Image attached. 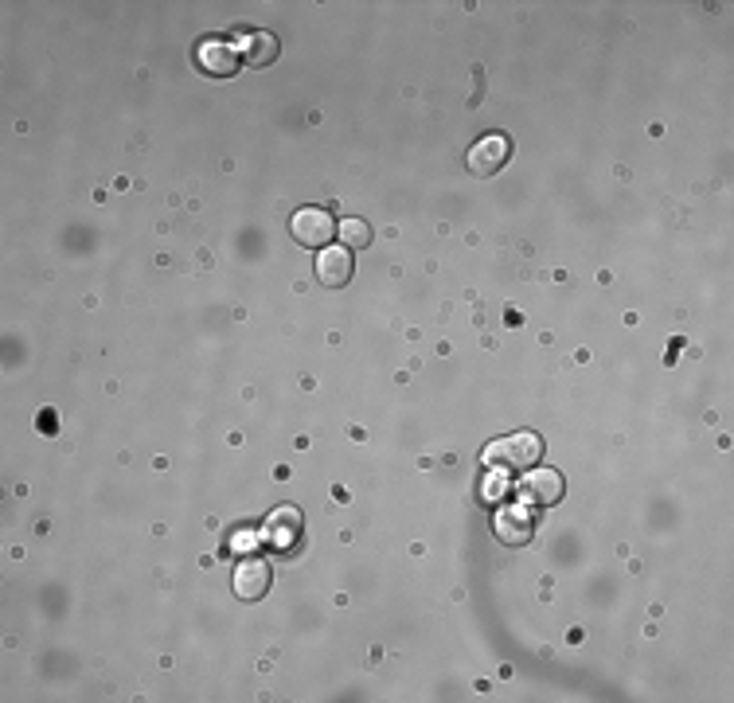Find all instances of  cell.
<instances>
[{"mask_svg":"<svg viewBox=\"0 0 734 703\" xmlns=\"http://www.w3.org/2000/svg\"><path fill=\"white\" fill-rule=\"evenodd\" d=\"M289 231H293V239H297L301 247L325 250L328 243H332V235H336V219H332L328 207H301V211L289 219Z\"/></svg>","mask_w":734,"mask_h":703,"instance_id":"1","label":"cell"},{"mask_svg":"<svg viewBox=\"0 0 734 703\" xmlns=\"http://www.w3.org/2000/svg\"><path fill=\"white\" fill-rule=\"evenodd\" d=\"M543 454V442L535 434H512V438H500L485 450L489 465H508V469H528Z\"/></svg>","mask_w":734,"mask_h":703,"instance_id":"2","label":"cell"},{"mask_svg":"<svg viewBox=\"0 0 734 703\" xmlns=\"http://www.w3.org/2000/svg\"><path fill=\"white\" fill-rule=\"evenodd\" d=\"M508 153H512V141H508L504 133H489V137H481V141L469 149V172H473V176H492L496 168H504Z\"/></svg>","mask_w":734,"mask_h":703,"instance_id":"3","label":"cell"},{"mask_svg":"<svg viewBox=\"0 0 734 703\" xmlns=\"http://www.w3.org/2000/svg\"><path fill=\"white\" fill-rule=\"evenodd\" d=\"M520 497L524 504H535V508H547V504H555V500L563 497V477L555 473V469H535L524 477V485H520Z\"/></svg>","mask_w":734,"mask_h":703,"instance_id":"4","label":"cell"},{"mask_svg":"<svg viewBox=\"0 0 734 703\" xmlns=\"http://www.w3.org/2000/svg\"><path fill=\"white\" fill-rule=\"evenodd\" d=\"M317 278L328 290H340L352 282V254L348 247H325L317 254Z\"/></svg>","mask_w":734,"mask_h":703,"instance_id":"5","label":"cell"},{"mask_svg":"<svg viewBox=\"0 0 734 703\" xmlns=\"http://www.w3.org/2000/svg\"><path fill=\"white\" fill-rule=\"evenodd\" d=\"M266 590H270V567L262 559H243L235 571V594L243 602H258L266 598Z\"/></svg>","mask_w":734,"mask_h":703,"instance_id":"6","label":"cell"},{"mask_svg":"<svg viewBox=\"0 0 734 703\" xmlns=\"http://www.w3.org/2000/svg\"><path fill=\"white\" fill-rule=\"evenodd\" d=\"M200 67L211 75H235L239 71V47H231L227 40H204L196 51Z\"/></svg>","mask_w":734,"mask_h":703,"instance_id":"7","label":"cell"},{"mask_svg":"<svg viewBox=\"0 0 734 703\" xmlns=\"http://www.w3.org/2000/svg\"><path fill=\"white\" fill-rule=\"evenodd\" d=\"M301 536V516H297V508H278L274 516H270V524H266V543H274L278 551H289L293 543Z\"/></svg>","mask_w":734,"mask_h":703,"instance_id":"8","label":"cell"},{"mask_svg":"<svg viewBox=\"0 0 734 703\" xmlns=\"http://www.w3.org/2000/svg\"><path fill=\"white\" fill-rule=\"evenodd\" d=\"M274 55H278V40L270 32H246L239 43V59L246 67H266V63H274Z\"/></svg>","mask_w":734,"mask_h":703,"instance_id":"9","label":"cell"},{"mask_svg":"<svg viewBox=\"0 0 734 703\" xmlns=\"http://www.w3.org/2000/svg\"><path fill=\"white\" fill-rule=\"evenodd\" d=\"M496 532H500V539L504 543H524L528 539V516L524 512H512V508H504L500 516H496Z\"/></svg>","mask_w":734,"mask_h":703,"instance_id":"10","label":"cell"},{"mask_svg":"<svg viewBox=\"0 0 734 703\" xmlns=\"http://www.w3.org/2000/svg\"><path fill=\"white\" fill-rule=\"evenodd\" d=\"M336 235L344 239V247H367L371 243V227L364 219H340L336 223Z\"/></svg>","mask_w":734,"mask_h":703,"instance_id":"11","label":"cell"},{"mask_svg":"<svg viewBox=\"0 0 734 703\" xmlns=\"http://www.w3.org/2000/svg\"><path fill=\"white\" fill-rule=\"evenodd\" d=\"M235 551H246V547H254V536L250 532H235V543H231Z\"/></svg>","mask_w":734,"mask_h":703,"instance_id":"12","label":"cell"}]
</instances>
